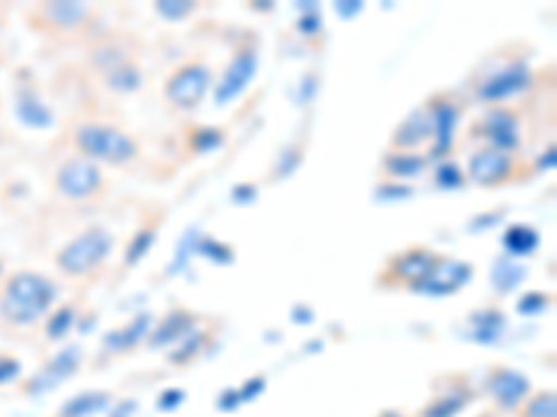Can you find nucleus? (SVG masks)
Here are the masks:
<instances>
[{
	"mask_svg": "<svg viewBox=\"0 0 557 417\" xmlns=\"http://www.w3.org/2000/svg\"><path fill=\"white\" fill-rule=\"evenodd\" d=\"M527 87H530V67L527 64H507V67L491 73L476 87V98L485 103H502L521 96Z\"/></svg>",
	"mask_w": 557,
	"mask_h": 417,
	"instance_id": "obj_9",
	"label": "nucleus"
},
{
	"mask_svg": "<svg viewBox=\"0 0 557 417\" xmlns=\"http://www.w3.org/2000/svg\"><path fill=\"white\" fill-rule=\"evenodd\" d=\"M157 12L162 14V17H184V14L193 12V3H187V0H171V3H157Z\"/></svg>",
	"mask_w": 557,
	"mask_h": 417,
	"instance_id": "obj_23",
	"label": "nucleus"
},
{
	"mask_svg": "<svg viewBox=\"0 0 557 417\" xmlns=\"http://www.w3.org/2000/svg\"><path fill=\"white\" fill-rule=\"evenodd\" d=\"M112 248L114 237L107 228L89 226L57 253V265L67 278H89L92 273H98V267H103Z\"/></svg>",
	"mask_w": 557,
	"mask_h": 417,
	"instance_id": "obj_3",
	"label": "nucleus"
},
{
	"mask_svg": "<svg viewBox=\"0 0 557 417\" xmlns=\"http://www.w3.org/2000/svg\"><path fill=\"white\" fill-rule=\"evenodd\" d=\"M7 276H9V273H7V262L0 260V281H3V278H7Z\"/></svg>",
	"mask_w": 557,
	"mask_h": 417,
	"instance_id": "obj_26",
	"label": "nucleus"
},
{
	"mask_svg": "<svg viewBox=\"0 0 557 417\" xmlns=\"http://www.w3.org/2000/svg\"><path fill=\"white\" fill-rule=\"evenodd\" d=\"M513 417H557L555 390H532Z\"/></svg>",
	"mask_w": 557,
	"mask_h": 417,
	"instance_id": "obj_17",
	"label": "nucleus"
},
{
	"mask_svg": "<svg viewBox=\"0 0 557 417\" xmlns=\"http://www.w3.org/2000/svg\"><path fill=\"white\" fill-rule=\"evenodd\" d=\"M57 192L67 201H92L96 195L103 192V178L101 165L89 162V159H67L53 176Z\"/></svg>",
	"mask_w": 557,
	"mask_h": 417,
	"instance_id": "obj_4",
	"label": "nucleus"
},
{
	"mask_svg": "<svg viewBox=\"0 0 557 417\" xmlns=\"http://www.w3.org/2000/svg\"><path fill=\"white\" fill-rule=\"evenodd\" d=\"M34 20L42 23L39 28H51V31H78L89 20V7L84 3H73V0H64V3H42V7L34 12Z\"/></svg>",
	"mask_w": 557,
	"mask_h": 417,
	"instance_id": "obj_13",
	"label": "nucleus"
},
{
	"mask_svg": "<svg viewBox=\"0 0 557 417\" xmlns=\"http://www.w3.org/2000/svg\"><path fill=\"white\" fill-rule=\"evenodd\" d=\"M253 73H257V48L253 45H243L240 51L235 53V59L228 62V67L223 70L221 84L215 89V101L228 103L240 98L248 84H251Z\"/></svg>",
	"mask_w": 557,
	"mask_h": 417,
	"instance_id": "obj_10",
	"label": "nucleus"
},
{
	"mask_svg": "<svg viewBox=\"0 0 557 417\" xmlns=\"http://www.w3.org/2000/svg\"><path fill=\"white\" fill-rule=\"evenodd\" d=\"M437 265V256L426 248H410V251L399 253L387 262V270L382 276V285L391 287H410L416 290L418 285H424L426 278L432 276Z\"/></svg>",
	"mask_w": 557,
	"mask_h": 417,
	"instance_id": "obj_6",
	"label": "nucleus"
},
{
	"mask_svg": "<svg viewBox=\"0 0 557 417\" xmlns=\"http://www.w3.org/2000/svg\"><path fill=\"white\" fill-rule=\"evenodd\" d=\"M476 134H482V139H487V148L510 153L519 146V121L507 109H491L482 117V123H476Z\"/></svg>",
	"mask_w": 557,
	"mask_h": 417,
	"instance_id": "obj_12",
	"label": "nucleus"
},
{
	"mask_svg": "<svg viewBox=\"0 0 557 417\" xmlns=\"http://www.w3.org/2000/svg\"><path fill=\"white\" fill-rule=\"evenodd\" d=\"M424 109L430 112L432 139H435L432 156H444L451 148V137H455L457 121H460V106H457L449 96H437L432 98Z\"/></svg>",
	"mask_w": 557,
	"mask_h": 417,
	"instance_id": "obj_11",
	"label": "nucleus"
},
{
	"mask_svg": "<svg viewBox=\"0 0 557 417\" xmlns=\"http://www.w3.org/2000/svg\"><path fill=\"white\" fill-rule=\"evenodd\" d=\"M20 376V362L14 356H0V387L12 384Z\"/></svg>",
	"mask_w": 557,
	"mask_h": 417,
	"instance_id": "obj_24",
	"label": "nucleus"
},
{
	"mask_svg": "<svg viewBox=\"0 0 557 417\" xmlns=\"http://www.w3.org/2000/svg\"><path fill=\"white\" fill-rule=\"evenodd\" d=\"M73 146L89 162H101V165L123 167L132 165L139 156V142L132 134L121 128L109 126V123H82L73 131Z\"/></svg>",
	"mask_w": 557,
	"mask_h": 417,
	"instance_id": "obj_2",
	"label": "nucleus"
},
{
	"mask_svg": "<svg viewBox=\"0 0 557 417\" xmlns=\"http://www.w3.org/2000/svg\"><path fill=\"white\" fill-rule=\"evenodd\" d=\"M212 84V70L203 62H187L165 81V98L176 109H196L207 98Z\"/></svg>",
	"mask_w": 557,
	"mask_h": 417,
	"instance_id": "obj_5",
	"label": "nucleus"
},
{
	"mask_svg": "<svg viewBox=\"0 0 557 417\" xmlns=\"http://www.w3.org/2000/svg\"><path fill=\"white\" fill-rule=\"evenodd\" d=\"M466 401H469V392H460V395L451 392V395H446V399L432 401V404L421 412V417H451L466 406Z\"/></svg>",
	"mask_w": 557,
	"mask_h": 417,
	"instance_id": "obj_19",
	"label": "nucleus"
},
{
	"mask_svg": "<svg viewBox=\"0 0 557 417\" xmlns=\"http://www.w3.org/2000/svg\"><path fill=\"white\" fill-rule=\"evenodd\" d=\"M432 139V123L426 109H416V112L396 128L393 134V151H407L418 153V148L426 146Z\"/></svg>",
	"mask_w": 557,
	"mask_h": 417,
	"instance_id": "obj_15",
	"label": "nucleus"
},
{
	"mask_svg": "<svg viewBox=\"0 0 557 417\" xmlns=\"http://www.w3.org/2000/svg\"><path fill=\"white\" fill-rule=\"evenodd\" d=\"M70 323H73V309L53 312V315H48V334L57 340V337L64 334V329H67Z\"/></svg>",
	"mask_w": 557,
	"mask_h": 417,
	"instance_id": "obj_22",
	"label": "nucleus"
},
{
	"mask_svg": "<svg viewBox=\"0 0 557 417\" xmlns=\"http://www.w3.org/2000/svg\"><path fill=\"white\" fill-rule=\"evenodd\" d=\"M107 84L114 92H134L139 87V70L132 62H123L107 73Z\"/></svg>",
	"mask_w": 557,
	"mask_h": 417,
	"instance_id": "obj_18",
	"label": "nucleus"
},
{
	"mask_svg": "<svg viewBox=\"0 0 557 417\" xmlns=\"http://www.w3.org/2000/svg\"><path fill=\"white\" fill-rule=\"evenodd\" d=\"M153 237H157V231L153 228H139L137 237L132 240V245H128V253H126V262L128 265H137L139 256H146L148 248H151Z\"/></svg>",
	"mask_w": 557,
	"mask_h": 417,
	"instance_id": "obj_21",
	"label": "nucleus"
},
{
	"mask_svg": "<svg viewBox=\"0 0 557 417\" xmlns=\"http://www.w3.org/2000/svg\"><path fill=\"white\" fill-rule=\"evenodd\" d=\"M530 392V379L513 367H494L487 376V395L494 401L491 409L499 412V415H513Z\"/></svg>",
	"mask_w": 557,
	"mask_h": 417,
	"instance_id": "obj_7",
	"label": "nucleus"
},
{
	"mask_svg": "<svg viewBox=\"0 0 557 417\" xmlns=\"http://www.w3.org/2000/svg\"><path fill=\"white\" fill-rule=\"evenodd\" d=\"M516 170H519L516 159L505 151H496V148H482L469 159V178L476 187H487V190L510 181Z\"/></svg>",
	"mask_w": 557,
	"mask_h": 417,
	"instance_id": "obj_8",
	"label": "nucleus"
},
{
	"mask_svg": "<svg viewBox=\"0 0 557 417\" xmlns=\"http://www.w3.org/2000/svg\"><path fill=\"white\" fill-rule=\"evenodd\" d=\"M59 287L53 278L34 270H20L0 281V320L14 329L37 326L53 312Z\"/></svg>",
	"mask_w": 557,
	"mask_h": 417,
	"instance_id": "obj_1",
	"label": "nucleus"
},
{
	"mask_svg": "<svg viewBox=\"0 0 557 417\" xmlns=\"http://www.w3.org/2000/svg\"><path fill=\"white\" fill-rule=\"evenodd\" d=\"M476 417H502V415H499V412H494V409H482Z\"/></svg>",
	"mask_w": 557,
	"mask_h": 417,
	"instance_id": "obj_25",
	"label": "nucleus"
},
{
	"mask_svg": "<svg viewBox=\"0 0 557 417\" xmlns=\"http://www.w3.org/2000/svg\"><path fill=\"white\" fill-rule=\"evenodd\" d=\"M382 170L391 178H416L426 170V159L421 153L391 151L382 162Z\"/></svg>",
	"mask_w": 557,
	"mask_h": 417,
	"instance_id": "obj_16",
	"label": "nucleus"
},
{
	"mask_svg": "<svg viewBox=\"0 0 557 417\" xmlns=\"http://www.w3.org/2000/svg\"><path fill=\"white\" fill-rule=\"evenodd\" d=\"M471 276V267L466 262L455 260H437L435 270L426 278L424 285H418V292H437V295H449V292L460 290Z\"/></svg>",
	"mask_w": 557,
	"mask_h": 417,
	"instance_id": "obj_14",
	"label": "nucleus"
},
{
	"mask_svg": "<svg viewBox=\"0 0 557 417\" xmlns=\"http://www.w3.org/2000/svg\"><path fill=\"white\" fill-rule=\"evenodd\" d=\"M505 245L510 253H530L539 245V235L530 226H513L505 235Z\"/></svg>",
	"mask_w": 557,
	"mask_h": 417,
	"instance_id": "obj_20",
	"label": "nucleus"
}]
</instances>
